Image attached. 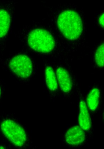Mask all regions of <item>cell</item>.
Masks as SVG:
<instances>
[{"label":"cell","mask_w":104,"mask_h":149,"mask_svg":"<svg viewBox=\"0 0 104 149\" xmlns=\"http://www.w3.org/2000/svg\"><path fill=\"white\" fill-rule=\"evenodd\" d=\"M59 31L66 38L76 40L81 35L83 24L79 15L72 10H67L61 13L57 20Z\"/></svg>","instance_id":"1"},{"label":"cell","mask_w":104,"mask_h":149,"mask_svg":"<svg viewBox=\"0 0 104 149\" xmlns=\"http://www.w3.org/2000/svg\"><path fill=\"white\" fill-rule=\"evenodd\" d=\"M28 42L31 48L37 52L47 53L52 51L55 45L52 35L45 30L36 29L29 33Z\"/></svg>","instance_id":"2"},{"label":"cell","mask_w":104,"mask_h":149,"mask_svg":"<svg viewBox=\"0 0 104 149\" xmlns=\"http://www.w3.org/2000/svg\"><path fill=\"white\" fill-rule=\"evenodd\" d=\"M1 128L3 133L11 142L16 146H22L27 140L25 130L15 122L7 120L3 121Z\"/></svg>","instance_id":"3"},{"label":"cell","mask_w":104,"mask_h":149,"mask_svg":"<svg viewBox=\"0 0 104 149\" xmlns=\"http://www.w3.org/2000/svg\"><path fill=\"white\" fill-rule=\"evenodd\" d=\"M10 69L18 77L27 78L33 72V64L31 59L24 54L15 56L9 63Z\"/></svg>","instance_id":"4"},{"label":"cell","mask_w":104,"mask_h":149,"mask_svg":"<svg viewBox=\"0 0 104 149\" xmlns=\"http://www.w3.org/2000/svg\"><path fill=\"white\" fill-rule=\"evenodd\" d=\"M66 141L72 145H78L83 143L85 139V132L79 126L71 127L66 133Z\"/></svg>","instance_id":"5"},{"label":"cell","mask_w":104,"mask_h":149,"mask_svg":"<svg viewBox=\"0 0 104 149\" xmlns=\"http://www.w3.org/2000/svg\"><path fill=\"white\" fill-rule=\"evenodd\" d=\"M80 111L78 117L79 126L84 131H88L91 127V122L88 107L84 100H81L79 104Z\"/></svg>","instance_id":"6"},{"label":"cell","mask_w":104,"mask_h":149,"mask_svg":"<svg viewBox=\"0 0 104 149\" xmlns=\"http://www.w3.org/2000/svg\"><path fill=\"white\" fill-rule=\"evenodd\" d=\"M58 83L63 92L67 93L72 90V83L67 71L62 67H59L57 70Z\"/></svg>","instance_id":"7"},{"label":"cell","mask_w":104,"mask_h":149,"mask_svg":"<svg viewBox=\"0 0 104 149\" xmlns=\"http://www.w3.org/2000/svg\"><path fill=\"white\" fill-rule=\"evenodd\" d=\"M46 84L49 90L52 92L55 91L58 88V83L57 77L52 68L47 66L45 72Z\"/></svg>","instance_id":"8"},{"label":"cell","mask_w":104,"mask_h":149,"mask_svg":"<svg viewBox=\"0 0 104 149\" xmlns=\"http://www.w3.org/2000/svg\"><path fill=\"white\" fill-rule=\"evenodd\" d=\"M100 95V91L98 88H94L92 89L87 96V105L92 111L96 110L98 107Z\"/></svg>","instance_id":"9"},{"label":"cell","mask_w":104,"mask_h":149,"mask_svg":"<svg viewBox=\"0 0 104 149\" xmlns=\"http://www.w3.org/2000/svg\"><path fill=\"white\" fill-rule=\"evenodd\" d=\"M10 17L7 11L0 10V38L7 33L10 24Z\"/></svg>","instance_id":"10"},{"label":"cell","mask_w":104,"mask_h":149,"mask_svg":"<svg viewBox=\"0 0 104 149\" xmlns=\"http://www.w3.org/2000/svg\"><path fill=\"white\" fill-rule=\"evenodd\" d=\"M104 45L103 44L99 46L95 54L96 63L98 67L102 68L104 66Z\"/></svg>","instance_id":"11"},{"label":"cell","mask_w":104,"mask_h":149,"mask_svg":"<svg viewBox=\"0 0 104 149\" xmlns=\"http://www.w3.org/2000/svg\"><path fill=\"white\" fill-rule=\"evenodd\" d=\"M104 13H103V14L101 15L99 19V24L103 29L104 26Z\"/></svg>","instance_id":"12"},{"label":"cell","mask_w":104,"mask_h":149,"mask_svg":"<svg viewBox=\"0 0 104 149\" xmlns=\"http://www.w3.org/2000/svg\"><path fill=\"white\" fill-rule=\"evenodd\" d=\"M1 87H0V96H1Z\"/></svg>","instance_id":"13"}]
</instances>
